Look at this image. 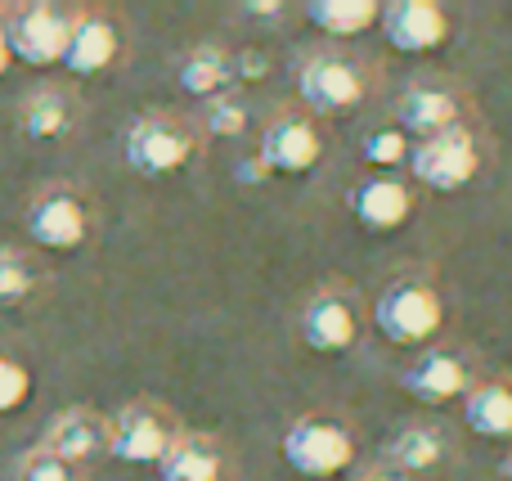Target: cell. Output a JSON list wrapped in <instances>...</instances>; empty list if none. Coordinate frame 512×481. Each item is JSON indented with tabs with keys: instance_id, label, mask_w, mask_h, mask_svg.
Instances as JSON below:
<instances>
[{
	"instance_id": "29",
	"label": "cell",
	"mask_w": 512,
	"mask_h": 481,
	"mask_svg": "<svg viewBox=\"0 0 512 481\" xmlns=\"http://www.w3.org/2000/svg\"><path fill=\"white\" fill-rule=\"evenodd\" d=\"M243 14H252L256 23H279L283 14H288V5H283V0H243Z\"/></svg>"
},
{
	"instance_id": "28",
	"label": "cell",
	"mask_w": 512,
	"mask_h": 481,
	"mask_svg": "<svg viewBox=\"0 0 512 481\" xmlns=\"http://www.w3.org/2000/svg\"><path fill=\"white\" fill-rule=\"evenodd\" d=\"M270 77V54L248 45V50L234 54V81H243V86H256V81Z\"/></svg>"
},
{
	"instance_id": "26",
	"label": "cell",
	"mask_w": 512,
	"mask_h": 481,
	"mask_svg": "<svg viewBox=\"0 0 512 481\" xmlns=\"http://www.w3.org/2000/svg\"><path fill=\"white\" fill-rule=\"evenodd\" d=\"M27 396H32V369H27L18 356L0 351V414L23 410Z\"/></svg>"
},
{
	"instance_id": "5",
	"label": "cell",
	"mask_w": 512,
	"mask_h": 481,
	"mask_svg": "<svg viewBox=\"0 0 512 481\" xmlns=\"http://www.w3.org/2000/svg\"><path fill=\"white\" fill-rule=\"evenodd\" d=\"M297 95L310 113H351L369 99V68L346 50H306L297 68Z\"/></svg>"
},
{
	"instance_id": "15",
	"label": "cell",
	"mask_w": 512,
	"mask_h": 481,
	"mask_svg": "<svg viewBox=\"0 0 512 481\" xmlns=\"http://www.w3.org/2000/svg\"><path fill=\"white\" fill-rule=\"evenodd\" d=\"M414 207H418L414 189L400 176H369V180H360V185H351V194H346V212L373 234L405 230Z\"/></svg>"
},
{
	"instance_id": "7",
	"label": "cell",
	"mask_w": 512,
	"mask_h": 481,
	"mask_svg": "<svg viewBox=\"0 0 512 481\" xmlns=\"http://www.w3.org/2000/svg\"><path fill=\"white\" fill-rule=\"evenodd\" d=\"M297 333H301V342H306V351H315V356H342L364 333V302L355 297V288H346V284L319 288V293H310L306 306H301Z\"/></svg>"
},
{
	"instance_id": "3",
	"label": "cell",
	"mask_w": 512,
	"mask_h": 481,
	"mask_svg": "<svg viewBox=\"0 0 512 481\" xmlns=\"http://www.w3.org/2000/svg\"><path fill=\"white\" fill-rule=\"evenodd\" d=\"M373 329L391 347H427L445 329V297L427 275H405L373 302Z\"/></svg>"
},
{
	"instance_id": "9",
	"label": "cell",
	"mask_w": 512,
	"mask_h": 481,
	"mask_svg": "<svg viewBox=\"0 0 512 481\" xmlns=\"http://www.w3.org/2000/svg\"><path fill=\"white\" fill-rule=\"evenodd\" d=\"M23 225H27V234H32L36 248L77 252V248H86L90 230H95V216H90L86 194H81V189L54 180V185H45V189H36L32 194Z\"/></svg>"
},
{
	"instance_id": "23",
	"label": "cell",
	"mask_w": 512,
	"mask_h": 481,
	"mask_svg": "<svg viewBox=\"0 0 512 481\" xmlns=\"http://www.w3.org/2000/svg\"><path fill=\"white\" fill-rule=\"evenodd\" d=\"M194 122H198V131L212 135V140H239V135L252 126V113H248V104L230 90V95H221V99H207L203 113H198Z\"/></svg>"
},
{
	"instance_id": "10",
	"label": "cell",
	"mask_w": 512,
	"mask_h": 481,
	"mask_svg": "<svg viewBox=\"0 0 512 481\" xmlns=\"http://www.w3.org/2000/svg\"><path fill=\"white\" fill-rule=\"evenodd\" d=\"M319 158H324V135H319L310 113L279 108L265 122L261 149H256V162L265 167V176H306V171H315Z\"/></svg>"
},
{
	"instance_id": "2",
	"label": "cell",
	"mask_w": 512,
	"mask_h": 481,
	"mask_svg": "<svg viewBox=\"0 0 512 481\" xmlns=\"http://www.w3.org/2000/svg\"><path fill=\"white\" fill-rule=\"evenodd\" d=\"M355 428L337 414H301L283 428V441H279V455L283 464L292 468L297 477H315V481H328V477H342L346 468L355 464Z\"/></svg>"
},
{
	"instance_id": "13",
	"label": "cell",
	"mask_w": 512,
	"mask_h": 481,
	"mask_svg": "<svg viewBox=\"0 0 512 481\" xmlns=\"http://www.w3.org/2000/svg\"><path fill=\"white\" fill-rule=\"evenodd\" d=\"M378 27L400 54H432L450 41V14L436 0H391L382 5Z\"/></svg>"
},
{
	"instance_id": "22",
	"label": "cell",
	"mask_w": 512,
	"mask_h": 481,
	"mask_svg": "<svg viewBox=\"0 0 512 481\" xmlns=\"http://www.w3.org/2000/svg\"><path fill=\"white\" fill-rule=\"evenodd\" d=\"M378 14V0H306L310 27H319L324 36H360L378 27Z\"/></svg>"
},
{
	"instance_id": "27",
	"label": "cell",
	"mask_w": 512,
	"mask_h": 481,
	"mask_svg": "<svg viewBox=\"0 0 512 481\" xmlns=\"http://www.w3.org/2000/svg\"><path fill=\"white\" fill-rule=\"evenodd\" d=\"M14 481H81V468L63 464V459H54L50 450L36 446L14 464Z\"/></svg>"
},
{
	"instance_id": "20",
	"label": "cell",
	"mask_w": 512,
	"mask_h": 481,
	"mask_svg": "<svg viewBox=\"0 0 512 481\" xmlns=\"http://www.w3.org/2000/svg\"><path fill=\"white\" fill-rule=\"evenodd\" d=\"M450 450H454V441L445 428H436V423H409V428H400L387 441V464L409 477H423L432 468H441L450 459Z\"/></svg>"
},
{
	"instance_id": "12",
	"label": "cell",
	"mask_w": 512,
	"mask_h": 481,
	"mask_svg": "<svg viewBox=\"0 0 512 481\" xmlns=\"http://www.w3.org/2000/svg\"><path fill=\"white\" fill-rule=\"evenodd\" d=\"M122 54V27L113 14L104 9H72V27H68V45H63V68L72 77H99L108 72Z\"/></svg>"
},
{
	"instance_id": "11",
	"label": "cell",
	"mask_w": 512,
	"mask_h": 481,
	"mask_svg": "<svg viewBox=\"0 0 512 481\" xmlns=\"http://www.w3.org/2000/svg\"><path fill=\"white\" fill-rule=\"evenodd\" d=\"M477 383L468 356L454 347H423L414 356V365L400 374V392H409L423 405H450L459 396H468V387Z\"/></svg>"
},
{
	"instance_id": "19",
	"label": "cell",
	"mask_w": 512,
	"mask_h": 481,
	"mask_svg": "<svg viewBox=\"0 0 512 481\" xmlns=\"http://www.w3.org/2000/svg\"><path fill=\"white\" fill-rule=\"evenodd\" d=\"M176 86L194 99H221L234 86V54L225 45H194L176 63Z\"/></svg>"
},
{
	"instance_id": "21",
	"label": "cell",
	"mask_w": 512,
	"mask_h": 481,
	"mask_svg": "<svg viewBox=\"0 0 512 481\" xmlns=\"http://www.w3.org/2000/svg\"><path fill=\"white\" fill-rule=\"evenodd\" d=\"M463 423L486 441L512 437V383L508 378H481L463 396Z\"/></svg>"
},
{
	"instance_id": "1",
	"label": "cell",
	"mask_w": 512,
	"mask_h": 481,
	"mask_svg": "<svg viewBox=\"0 0 512 481\" xmlns=\"http://www.w3.org/2000/svg\"><path fill=\"white\" fill-rule=\"evenodd\" d=\"M203 149V131L185 113H140L122 135V158L135 176L162 180L185 171Z\"/></svg>"
},
{
	"instance_id": "18",
	"label": "cell",
	"mask_w": 512,
	"mask_h": 481,
	"mask_svg": "<svg viewBox=\"0 0 512 481\" xmlns=\"http://www.w3.org/2000/svg\"><path fill=\"white\" fill-rule=\"evenodd\" d=\"M162 481H230V450L212 432H180L158 464Z\"/></svg>"
},
{
	"instance_id": "32",
	"label": "cell",
	"mask_w": 512,
	"mask_h": 481,
	"mask_svg": "<svg viewBox=\"0 0 512 481\" xmlns=\"http://www.w3.org/2000/svg\"><path fill=\"white\" fill-rule=\"evenodd\" d=\"M499 481H512V455L504 459V464H499Z\"/></svg>"
},
{
	"instance_id": "25",
	"label": "cell",
	"mask_w": 512,
	"mask_h": 481,
	"mask_svg": "<svg viewBox=\"0 0 512 481\" xmlns=\"http://www.w3.org/2000/svg\"><path fill=\"white\" fill-rule=\"evenodd\" d=\"M409 149H414V140H409L400 126H373L369 135L360 140V153L369 167H378V176H387V171H400L409 162Z\"/></svg>"
},
{
	"instance_id": "31",
	"label": "cell",
	"mask_w": 512,
	"mask_h": 481,
	"mask_svg": "<svg viewBox=\"0 0 512 481\" xmlns=\"http://www.w3.org/2000/svg\"><path fill=\"white\" fill-rule=\"evenodd\" d=\"M9 63H14V54H9V41H5V27H0V77L9 72Z\"/></svg>"
},
{
	"instance_id": "30",
	"label": "cell",
	"mask_w": 512,
	"mask_h": 481,
	"mask_svg": "<svg viewBox=\"0 0 512 481\" xmlns=\"http://www.w3.org/2000/svg\"><path fill=\"white\" fill-rule=\"evenodd\" d=\"M360 481H418V477H409V473H400V468H391V464H382V468H369Z\"/></svg>"
},
{
	"instance_id": "16",
	"label": "cell",
	"mask_w": 512,
	"mask_h": 481,
	"mask_svg": "<svg viewBox=\"0 0 512 481\" xmlns=\"http://www.w3.org/2000/svg\"><path fill=\"white\" fill-rule=\"evenodd\" d=\"M41 450H50L54 459H63V464H72V468L90 464V459H104L108 455V419L99 410H90V405H68V410H59L50 419V428H45V437H41Z\"/></svg>"
},
{
	"instance_id": "17",
	"label": "cell",
	"mask_w": 512,
	"mask_h": 481,
	"mask_svg": "<svg viewBox=\"0 0 512 481\" xmlns=\"http://www.w3.org/2000/svg\"><path fill=\"white\" fill-rule=\"evenodd\" d=\"M81 99L68 86H32L18 104V131L36 144H59L77 131Z\"/></svg>"
},
{
	"instance_id": "6",
	"label": "cell",
	"mask_w": 512,
	"mask_h": 481,
	"mask_svg": "<svg viewBox=\"0 0 512 481\" xmlns=\"http://www.w3.org/2000/svg\"><path fill=\"white\" fill-rule=\"evenodd\" d=\"M180 437V423H176V410L162 401H140L122 405V410L108 419V455L117 464H135V468H158L162 455L176 446Z\"/></svg>"
},
{
	"instance_id": "4",
	"label": "cell",
	"mask_w": 512,
	"mask_h": 481,
	"mask_svg": "<svg viewBox=\"0 0 512 481\" xmlns=\"http://www.w3.org/2000/svg\"><path fill=\"white\" fill-rule=\"evenodd\" d=\"M409 176L423 189H436V194H454V189H468L472 180L486 167V153H481V135L472 126H450L441 135H427V140H414L409 149Z\"/></svg>"
},
{
	"instance_id": "24",
	"label": "cell",
	"mask_w": 512,
	"mask_h": 481,
	"mask_svg": "<svg viewBox=\"0 0 512 481\" xmlns=\"http://www.w3.org/2000/svg\"><path fill=\"white\" fill-rule=\"evenodd\" d=\"M41 288V266L18 248H0V306H18Z\"/></svg>"
},
{
	"instance_id": "14",
	"label": "cell",
	"mask_w": 512,
	"mask_h": 481,
	"mask_svg": "<svg viewBox=\"0 0 512 481\" xmlns=\"http://www.w3.org/2000/svg\"><path fill=\"white\" fill-rule=\"evenodd\" d=\"M391 117H396L391 126H400L409 140H427V135H441L463 122V95L445 81H409Z\"/></svg>"
},
{
	"instance_id": "8",
	"label": "cell",
	"mask_w": 512,
	"mask_h": 481,
	"mask_svg": "<svg viewBox=\"0 0 512 481\" xmlns=\"http://www.w3.org/2000/svg\"><path fill=\"white\" fill-rule=\"evenodd\" d=\"M0 27H5L9 54H14L18 63H27V68H50V63L63 59L72 9L50 5V0H27V5L0 9Z\"/></svg>"
}]
</instances>
